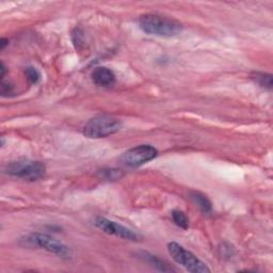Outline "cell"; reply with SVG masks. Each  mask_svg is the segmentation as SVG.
I'll return each mask as SVG.
<instances>
[{
  "label": "cell",
  "instance_id": "obj_1",
  "mask_svg": "<svg viewBox=\"0 0 273 273\" xmlns=\"http://www.w3.org/2000/svg\"><path fill=\"white\" fill-rule=\"evenodd\" d=\"M139 28L146 34L172 37L183 31V25L178 20L160 14H144L138 18Z\"/></svg>",
  "mask_w": 273,
  "mask_h": 273
},
{
  "label": "cell",
  "instance_id": "obj_2",
  "mask_svg": "<svg viewBox=\"0 0 273 273\" xmlns=\"http://www.w3.org/2000/svg\"><path fill=\"white\" fill-rule=\"evenodd\" d=\"M122 122L110 115H98L89 120L82 128L83 136L91 139H100L118 133Z\"/></svg>",
  "mask_w": 273,
  "mask_h": 273
},
{
  "label": "cell",
  "instance_id": "obj_3",
  "mask_svg": "<svg viewBox=\"0 0 273 273\" xmlns=\"http://www.w3.org/2000/svg\"><path fill=\"white\" fill-rule=\"evenodd\" d=\"M169 254L171 255L173 261L179 266L184 267L186 270L192 273H205L211 272V269L205 263L199 259L193 253L187 251L183 245L177 242H170L167 244Z\"/></svg>",
  "mask_w": 273,
  "mask_h": 273
},
{
  "label": "cell",
  "instance_id": "obj_4",
  "mask_svg": "<svg viewBox=\"0 0 273 273\" xmlns=\"http://www.w3.org/2000/svg\"><path fill=\"white\" fill-rule=\"evenodd\" d=\"M6 173L11 176L34 181L44 177L46 173V166L41 161H15L7 165Z\"/></svg>",
  "mask_w": 273,
  "mask_h": 273
},
{
  "label": "cell",
  "instance_id": "obj_5",
  "mask_svg": "<svg viewBox=\"0 0 273 273\" xmlns=\"http://www.w3.org/2000/svg\"><path fill=\"white\" fill-rule=\"evenodd\" d=\"M29 244L37 246V248L43 249L49 253H53L59 257L68 258L71 256V250L67 244H64L60 240L51 237L47 234L42 233H33L26 238Z\"/></svg>",
  "mask_w": 273,
  "mask_h": 273
},
{
  "label": "cell",
  "instance_id": "obj_6",
  "mask_svg": "<svg viewBox=\"0 0 273 273\" xmlns=\"http://www.w3.org/2000/svg\"><path fill=\"white\" fill-rule=\"evenodd\" d=\"M158 151L150 144H142L125 152L120 158L122 164L128 167H137L157 157Z\"/></svg>",
  "mask_w": 273,
  "mask_h": 273
},
{
  "label": "cell",
  "instance_id": "obj_7",
  "mask_svg": "<svg viewBox=\"0 0 273 273\" xmlns=\"http://www.w3.org/2000/svg\"><path fill=\"white\" fill-rule=\"evenodd\" d=\"M94 224L97 228H99L103 233L108 234V235H112L115 237L132 241H137L140 238L138 234H136L132 229L116 223L114 221H111L105 217H96L94 220Z\"/></svg>",
  "mask_w": 273,
  "mask_h": 273
},
{
  "label": "cell",
  "instance_id": "obj_8",
  "mask_svg": "<svg viewBox=\"0 0 273 273\" xmlns=\"http://www.w3.org/2000/svg\"><path fill=\"white\" fill-rule=\"evenodd\" d=\"M92 81L102 88H110L115 85L116 78L114 73L105 67H98L92 72Z\"/></svg>",
  "mask_w": 273,
  "mask_h": 273
},
{
  "label": "cell",
  "instance_id": "obj_9",
  "mask_svg": "<svg viewBox=\"0 0 273 273\" xmlns=\"http://www.w3.org/2000/svg\"><path fill=\"white\" fill-rule=\"evenodd\" d=\"M139 256L143 259V261H145L146 263H149L150 265H152L154 268H156L159 271H162V272L175 271V269H173L172 267L169 266V264L166 262H164L163 259L159 258L158 256L150 254L148 252H142Z\"/></svg>",
  "mask_w": 273,
  "mask_h": 273
},
{
  "label": "cell",
  "instance_id": "obj_10",
  "mask_svg": "<svg viewBox=\"0 0 273 273\" xmlns=\"http://www.w3.org/2000/svg\"><path fill=\"white\" fill-rule=\"evenodd\" d=\"M190 198L193 201V203L196 204L202 213L209 215L213 212V204L209 201L205 194L199 192V191H191L190 192Z\"/></svg>",
  "mask_w": 273,
  "mask_h": 273
},
{
  "label": "cell",
  "instance_id": "obj_11",
  "mask_svg": "<svg viewBox=\"0 0 273 273\" xmlns=\"http://www.w3.org/2000/svg\"><path fill=\"white\" fill-rule=\"evenodd\" d=\"M252 80L257 83L259 87H262L267 90H271L273 86V78L271 74L264 73V72H254L251 74Z\"/></svg>",
  "mask_w": 273,
  "mask_h": 273
},
{
  "label": "cell",
  "instance_id": "obj_12",
  "mask_svg": "<svg viewBox=\"0 0 273 273\" xmlns=\"http://www.w3.org/2000/svg\"><path fill=\"white\" fill-rule=\"evenodd\" d=\"M172 219L174 223L183 229H188L189 227V219L187 216L180 211H173L172 212Z\"/></svg>",
  "mask_w": 273,
  "mask_h": 273
},
{
  "label": "cell",
  "instance_id": "obj_13",
  "mask_svg": "<svg viewBox=\"0 0 273 273\" xmlns=\"http://www.w3.org/2000/svg\"><path fill=\"white\" fill-rule=\"evenodd\" d=\"M25 75H26V78H27L28 81L31 85L37 83V81L40 80V77H41L38 71L35 68H32V67H28L27 69L25 70Z\"/></svg>",
  "mask_w": 273,
  "mask_h": 273
},
{
  "label": "cell",
  "instance_id": "obj_14",
  "mask_svg": "<svg viewBox=\"0 0 273 273\" xmlns=\"http://www.w3.org/2000/svg\"><path fill=\"white\" fill-rule=\"evenodd\" d=\"M102 176L106 179H119L122 177V172L119 170H115V169H111V170H102L101 171Z\"/></svg>",
  "mask_w": 273,
  "mask_h": 273
},
{
  "label": "cell",
  "instance_id": "obj_15",
  "mask_svg": "<svg viewBox=\"0 0 273 273\" xmlns=\"http://www.w3.org/2000/svg\"><path fill=\"white\" fill-rule=\"evenodd\" d=\"M13 90H14V86H13L9 81L2 80V87H0V93L3 96H9L13 93Z\"/></svg>",
  "mask_w": 273,
  "mask_h": 273
},
{
  "label": "cell",
  "instance_id": "obj_16",
  "mask_svg": "<svg viewBox=\"0 0 273 273\" xmlns=\"http://www.w3.org/2000/svg\"><path fill=\"white\" fill-rule=\"evenodd\" d=\"M7 45H9V40H7V38L3 37L2 40H0V49H2V50L5 49Z\"/></svg>",
  "mask_w": 273,
  "mask_h": 273
},
{
  "label": "cell",
  "instance_id": "obj_17",
  "mask_svg": "<svg viewBox=\"0 0 273 273\" xmlns=\"http://www.w3.org/2000/svg\"><path fill=\"white\" fill-rule=\"evenodd\" d=\"M0 71H2V74H0V77H2V80H4L5 74H6V67H5V63L4 62H2V64H0Z\"/></svg>",
  "mask_w": 273,
  "mask_h": 273
}]
</instances>
